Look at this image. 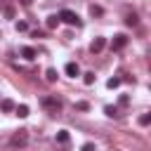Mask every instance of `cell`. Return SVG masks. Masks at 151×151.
<instances>
[{
	"mask_svg": "<svg viewBox=\"0 0 151 151\" xmlns=\"http://www.w3.org/2000/svg\"><path fill=\"white\" fill-rule=\"evenodd\" d=\"M57 17H59V21H64V24H68V26H76V28H80V26H83L80 17H78L76 12H71V9H61Z\"/></svg>",
	"mask_w": 151,
	"mask_h": 151,
	"instance_id": "cell-1",
	"label": "cell"
},
{
	"mask_svg": "<svg viewBox=\"0 0 151 151\" xmlns=\"http://www.w3.org/2000/svg\"><path fill=\"white\" fill-rule=\"evenodd\" d=\"M26 144H28V132L26 130H17L9 139V146H14V149H24Z\"/></svg>",
	"mask_w": 151,
	"mask_h": 151,
	"instance_id": "cell-2",
	"label": "cell"
},
{
	"mask_svg": "<svg viewBox=\"0 0 151 151\" xmlns=\"http://www.w3.org/2000/svg\"><path fill=\"white\" fill-rule=\"evenodd\" d=\"M47 111H52V113H57V111H61V99L59 97H42V101H40Z\"/></svg>",
	"mask_w": 151,
	"mask_h": 151,
	"instance_id": "cell-3",
	"label": "cell"
},
{
	"mask_svg": "<svg viewBox=\"0 0 151 151\" xmlns=\"http://www.w3.org/2000/svg\"><path fill=\"white\" fill-rule=\"evenodd\" d=\"M127 45V35H123V33H118V35H113V42H111V50H123Z\"/></svg>",
	"mask_w": 151,
	"mask_h": 151,
	"instance_id": "cell-4",
	"label": "cell"
},
{
	"mask_svg": "<svg viewBox=\"0 0 151 151\" xmlns=\"http://www.w3.org/2000/svg\"><path fill=\"white\" fill-rule=\"evenodd\" d=\"M104 47H106V38H94V40H92V45H90L92 54H99Z\"/></svg>",
	"mask_w": 151,
	"mask_h": 151,
	"instance_id": "cell-5",
	"label": "cell"
},
{
	"mask_svg": "<svg viewBox=\"0 0 151 151\" xmlns=\"http://www.w3.org/2000/svg\"><path fill=\"white\" fill-rule=\"evenodd\" d=\"M64 71H66V76H71V78H78V76H80V66H78L76 61H68V64L64 66Z\"/></svg>",
	"mask_w": 151,
	"mask_h": 151,
	"instance_id": "cell-6",
	"label": "cell"
},
{
	"mask_svg": "<svg viewBox=\"0 0 151 151\" xmlns=\"http://www.w3.org/2000/svg\"><path fill=\"white\" fill-rule=\"evenodd\" d=\"M14 106H17V104H14L12 99H0V111H2V113H12Z\"/></svg>",
	"mask_w": 151,
	"mask_h": 151,
	"instance_id": "cell-7",
	"label": "cell"
},
{
	"mask_svg": "<svg viewBox=\"0 0 151 151\" xmlns=\"http://www.w3.org/2000/svg\"><path fill=\"white\" fill-rule=\"evenodd\" d=\"M14 113H17L19 118H26V116L31 113V109H28L26 104H19V106H14Z\"/></svg>",
	"mask_w": 151,
	"mask_h": 151,
	"instance_id": "cell-8",
	"label": "cell"
},
{
	"mask_svg": "<svg viewBox=\"0 0 151 151\" xmlns=\"http://www.w3.org/2000/svg\"><path fill=\"white\" fill-rule=\"evenodd\" d=\"M21 57L28 59V61H33V59H35V50H33V47H21Z\"/></svg>",
	"mask_w": 151,
	"mask_h": 151,
	"instance_id": "cell-9",
	"label": "cell"
},
{
	"mask_svg": "<svg viewBox=\"0 0 151 151\" xmlns=\"http://www.w3.org/2000/svg\"><path fill=\"white\" fill-rule=\"evenodd\" d=\"M68 139H71L68 130H59V132H57V142H59V144H68Z\"/></svg>",
	"mask_w": 151,
	"mask_h": 151,
	"instance_id": "cell-10",
	"label": "cell"
},
{
	"mask_svg": "<svg viewBox=\"0 0 151 151\" xmlns=\"http://www.w3.org/2000/svg\"><path fill=\"white\" fill-rule=\"evenodd\" d=\"M125 24H127V26H137V24H139V17H137L134 12H130V14L125 17Z\"/></svg>",
	"mask_w": 151,
	"mask_h": 151,
	"instance_id": "cell-11",
	"label": "cell"
},
{
	"mask_svg": "<svg viewBox=\"0 0 151 151\" xmlns=\"http://www.w3.org/2000/svg\"><path fill=\"white\" fill-rule=\"evenodd\" d=\"M45 24H47V28H57L61 21H59V17H57V14H52V17H47V21H45Z\"/></svg>",
	"mask_w": 151,
	"mask_h": 151,
	"instance_id": "cell-12",
	"label": "cell"
},
{
	"mask_svg": "<svg viewBox=\"0 0 151 151\" xmlns=\"http://www.w3.org/2000/svg\"><path fill=\"white\" fill-rule=\"evenodd\" d=\"M120 83H123V80L116 76V78H109V80H106V87H109V90H116V87H120Z\"/></svg>",
	"mask_w": 151,
	"mask_h": 151,
	"instance_id": "cell-13",
	"label": "cell"
},
{
	"mask_svg": "<svg viewBox=\"0 0 151 151\" xmlns=\"http://www.w3.org/2000/svg\"><path fill=\"white\" fill-rule=\"evenodd\" d=\"M104 113L109 116V118H118L120 113H118V106H104Z\"/></svg>",
	"mask_w": 151,
	"mask_h": 151,
	"instance_id": "cell-14",
	"label": "cell"
},
{
	"mask_svg": "<svg viewBox=\"0 0 151 151\" xmlns=\"http://www.w3.org/2000/svg\"><path fill=\"white\" fill-rule=\"evenodd\" d=\"M45 80H47V83H54V80H57V71H54V68H47V71H45Z\"/></svg>",
	"mask_w": 151,
	"mask_h": 151,
	"instance_id": "cell-15",
	"label": "cell"
},
{
	"mask_svg": "<svg viewBox=\"0 0 151 151\" xmlns=\"http://www.w3.org/2000/svg\"><path fill=\"white\" fill-rule=\"evenodd\" d=\"M94 78H97V76H94L92 71H87V73H83V83H85V85H92V83H94Z\"/></svg>",
	"mask_w": 151,
	"mask_h": 151,
	"instance_id": "cell-16",
	"label": "cell"
},
{
	"mask_svg": "<svg viewBox=\"0 0 151 151\" xmlns=\"http://www.w3.org/2000/svg\"><path fill=\"white\" fill-rule=\"evenodd\" d=\"M90 14H92V17H101V14H104V9H101L99 5H90Z\"/></svg>",
	"mask_w": 151,
	"mask_h": 151,
	"instance_id": "cell-17",
	"label": "cell"
},
{
	"mask_svg": "<svg viewBox=\"0 0 151 151\" xmlns=\"http://www.w3.org/2000/svg\"><path fill=\"white\" fill-rule=\"evenodd\" d=\"M149 123H151V113H142V116H139V125H144V127H146Z\"/></svg>",
	"mask_w": 151,
	"mask_h": 151,
	"instance_id": "cell-18",
	"label": "cell"
},
{
	"mask_svg": "<svg viewBox=\"0 0 151 151\" xmlns=\"http://www.w3.org/2000/svg\"><path fill=\"white\" fill-rule=\"evenodd\" d=\"M14 26H17V31H19V33H24V31H28V24H26V21H17Z\"/></svg>",
	"mask_w": 151,
	"mask_h": 151,
	"instance_id": "cell-19",
	"label": "cell"
},
{
	"mask_svg": "<svg viewBox=\"0 0 151 151\" xmlns=\"http://www.w3.org/2000/svg\"><path fill=\"white\" fill-rule=\"evenodd\" d=\"M76 109L78 111H90V104L87 101H76Z\"/></svg>",
	"mask_w": 151,
	"mask_h": 151,
	"instance_id": "cell-20",
	"label": "cell"
},
{
	"mask_svg": "<svg viewBox=\"0 0 151 151\" xmlns=\"http://www.w3.org/2000/svg\"><path fill=\"white\" fill-rule=\"evenodd\" d=\"M5 17H7V19H12V17H14V7H12V5H7V7H5Z\"/></svg>",
	"mask_w": 151,
	"mask_h": 151,
	"instance_id": "cell-21",
	"label": "cell"
},
{
	"mask_svg": "<svg viewBox=\"0 0 151 151\" xmlns=\"http://www.w3.org/2000/svg\"><path fill=\"white\" fill-rule=\"evenodd\" d=\"M127 101H130V97H127V94H120V99H118V104H120V106H125Z\"/></svg>",
	"mask_w": 151,
	"mask_h": 151,
	"instance_id": "cell-22",
	"label": "cell"
},
{
	"mask_svg": "<svg viewBox=\"0 0 151 151\" xmlns=\"http://www.w3.org/2000/svg\"><path fill=\"white\" fill-rule=\"evenodd\" d=\"M80 151H94V144H90V142H87V144H83V149H80Z\"/></svg>",
	"mask_w": 151,
	"mask_h": 151,
	"instance_id": "cell-23",
	"label": "cell"
},
{
	"mask_svg": "<svg viewBox=\"0 0 151 151\" xmlns=\"http://www.w3.org/2000/svg\"><path fill=\"white\" fill-rule=\"evenodd\" d=\"M31 35H33V38H45V31H33Z\"/></svg>",
	"mask_w": 151,
	"mask_h": 151,
	"instance_id": "cell-24",
	"label": "cell"
},
{
	"mask_svg": "<svg viewBox=\"0 0 151 151\" xmlns=\"http://www.w3.org/2000/svg\"><path fill=\"white\" fill-rule=\"evenodd\" d=\"M21 5H24V7H31V5H33V0H21Z\"/></svg>",
	"mask_w": 151,
	"mask_h": 151,
	"instance_id": "cell-25",
	"label": "cell"
}]
</instances>
